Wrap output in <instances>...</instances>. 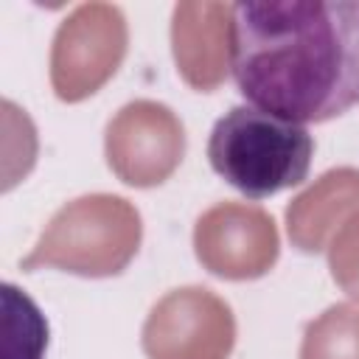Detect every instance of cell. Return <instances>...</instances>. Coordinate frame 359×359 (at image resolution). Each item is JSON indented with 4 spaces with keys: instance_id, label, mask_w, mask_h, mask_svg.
Masks as SVG:
<instances>
[{
    "instance_id": "6da1fadb",
    "label": "cell",
    "mask_w": 359,
    "mask_h": 359,
    "mask_svg": "<svg viewBox=\"0 0 359 359\" xmlns=\"http://www.w3.org/2000/svg\"><path fill=\"white\" fill-rule=\"evenodd\" d=\"M230 76L244 101L294 123L359 104V0L230 6Z\"/></svg>"
},
{
    "instance_id": "7a4b0ae2",
    "label": "cell",
    "mask_w": 359,
    "mask_h": 359,
    "mask_svg": "<svg viewBox=\"0 0 359 359\" xmlns=\"http://www.w3.org/2000/svg\"><path fill=\"white\" fill-rule=\"evenodd\" d=\"M314 137L303 123L283 121L250 104L227 109L210 129V168L250 199H266L300 185L311 171Z\"/></svg>"
}]
</instances>
